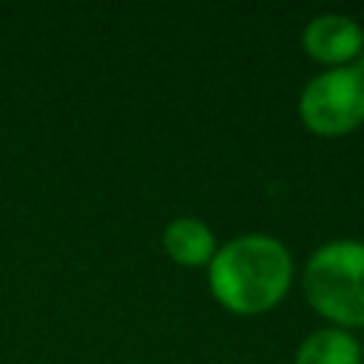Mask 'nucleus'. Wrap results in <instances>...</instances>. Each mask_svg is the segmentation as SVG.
<instances>
[{
  "label": "nucleus",
  "mask_w": 364,
  "mask_h": 364,
  "mask_svg": "<svg viewBox=\"0 0 364 364\" xmlns=\"http://www.w3.org/2000/svg\"><path fill=\"white\" fill-rule=\"evenodd\" d=\"M293 279L290 250L264 233H245L216 247L208 264L213 299L242 316L264 313L282 301Z\"/></svg>",
  "instance_id": "nucleus-1"
},
{
  "label": "nucleus",
  "mask_w": 364,
  "mask_h": 364,
  "mask_svg": "<svg viewBox=\"0 0 364 364\" xmlns=\"http://www.w3.org/2000/svg\"><path fill=\"white\" fill-rule=\"evenodd\" d=\"M304 296L336 327H364V242L336 239L316 247L304 267Z\"/></svg>",
  "instance_id": "nucleus-2"
},
{
  "label": "nucleus",
  "mask_w": 364,
  "mask_h": 364,
  "mask_svg": "<svg viewBox=\"0 0 364 364\" xmlns=\"http://www.w3.org/2000/svg\"><path fill=\"white\" fill-rule=\"evenodd\" d=\"M301 122L321 136H341L364 122V77L353 65L316 74L299 97Z\"/></svg>",
  "instance_id": "nucleus-3"
},
{
  "label": "nucleus",
  "mask_w": 364,
  "mask_h": 364,
  "mask_svg": "<svg viewBox=\"0 0 364 364\" xmlns=\"http://www.w3.org/2000/svg\"><path fill=\"white\" fill-rule=\"evenodd\" d=\"M301 48L333 68L350 65L364 51V28L347 14H318L304 26Z\"/></svg>",
  "instance_id": "nucleus-4"
},
{
  "label": "nucleus",
  "mask_w": 364,
  "mask_h": 364,
  "mask_svg": "<svg viewBox=\"0 0 364 364\" xmlns=\"http://www.w3.org/2000/svg\"><path fill=\"white\" fill-rule=\"evenodd\" d=\"M162 247L176 264L196 267V264H210V259L216 253V239H213V230L202 219L179 216L165 225Z\"/></svg>",
  "instance_id": "nucleus-5"
},
{
  "label": "nucleus",
  "mask_w": 364,
  "mask_h": 364,
  "mask_svg": "<svg viewBox=\"0 0 364 364\" xmlns=\"http://www.w3.org/2000/svg\"><path fill=\"white\" fill-rule=\"evenodd\" d=\"M296 364H361V347L347 330L321 327L301 338Z\"/></svg>",
  "instance_id": "nucleus-6"
},
{
  "label": "nucleus",
  "mask_w": 364,
  "mask_h": 364,
  "mask_svg": "<svg viewBox=\"0 0 364 364\" xmlns=\"http://www.w3.org/2000/svg\"><path fill=\"white\" fill-rule=\"evenodd\" d=\"M350 65H353V68H355V71H358V74L364 77V51H361V54H358V57H355V60H353Z\"/></svg>",
  "instance_id": "nucleus-7"
}]
</instances>
